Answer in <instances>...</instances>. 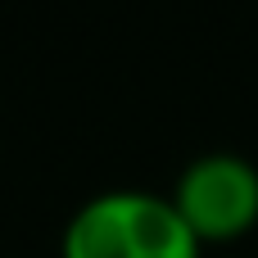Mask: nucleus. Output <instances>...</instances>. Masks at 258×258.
Instances as JSON below:
<instances>
[{
    "instance_id": "f257e3e1",
    "label": "nucleus",
    "mask_w": 258,
    "mask_h": 258,
    "mask_svg": "<svg viewBox=\"0 0 258 258\" xmlns=\"http://www.w3.org/2000/svg\"><path fill=\"white\" fill-rule=\"evenodd\" d=\"M200 236L172 195L113 186L82 200L63 227V258H195Z\"/></svg>"
},
{
    "instance_id": "f03ea898",
    "label": "nucleus",
    "mask_w": 258,
    "mask_h": 258,
    "mask_svg": "<svg viewBox=\"0 0 258 258\" xmlns=\"http://www.w3.org/2000/svg\"><path fill=\"white\" fill-rule=\"evenodd\" d=\"M172 204L200 240H231L258 222V168L236 150H204L181 168Z\"/></svg>"
}]
</instances>
